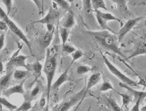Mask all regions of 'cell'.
I'll return each instance as SVG.
<instances>
[{"label":"cell","instance_id":"cell-1","mask_svg":"<svg viewBox=\"0 0 146 111\" xmlns=\"http://www.w3.org/2000/svg\"><path fill=\"white\" fill-rule=\"evenodd\" d=\"M88 33L103 49L125 58V55L119 47L118 40L115 35L111 33V32L107 30L89 31Z\"/></svg>","mask_w":146,"mask_h":111},{"label":"cell","instance_id":"cell-2","mask_svg":"<svg viewBox=\"0 0 146 111\" xmlns=\"http://www.w3.org/2000/svg\"><path fill=\"white\" fill-rule=\"evenodd\" d=\"M57 65V54L51 53L49 49H46V56L45 65L43 71L45 73L47 80V104H48L50 100V95L52 81L55 74V70Z\"/></svg>","mask_w":146,"mask_h":111},{"label":"cell","instance_id":"cell-3","mask_svg":"<svg viewBox=\"0 0 146 111\" xmlns=\"http://www.w3.org/2000/svg\"><path fill=\"white\" fill-rule=\"evenodd\" d=\"M0 17L1 18L3 21H4L8 27L10 29V30L16 35L19 39L21 40L23 42L27 45L28 49L30 50V52L31 53V55H33V50L32 47H31L30 42L26 35L24 34V33L22 31V30L19 28L17 25H16L13 21L10 18H9L8 15L6 14V13L5 12L3 8L0 6Z\"/></svg>","mask_w":146,"mask_h":111},{"label":"cell","instance_id":"cell-4","mask_svg":"<svg viewBox=\"0 0 146 111\" xmlns=\"http://www.w3.org/2000/svg\"><path fill=\"white\" fill-rule=\"evenodd\" d=\"M85 87L73 96H70L63 101L58 105L54 107L52 111H68L70 109L74 106L80 100H82L85 97Z\"/></svg>","mask_w":146,"mask_h":111},{"label":"cell","instance_id":"cell-5","mask_svg":"<svg viewBox=\"0 0 146 111\" xmlns=\"http://www.w3.org/2000/svg\"><path fill=\"white\" fill-rule=\"evenodd\" d=\"M101 55L102 56V58L104 60L105 64L106 65L107 67L109 68V71L112 73V74L116 76V77L118 78L120 81H121L120 82L125 84L131 87H135L138 86V85L137 84V82L132 80L131 78H130L129 77H127V76H126L125 75L123 74V73L120 72L115 65L112 64V63L110 62V60L107 58V57L106 55H104L103 53H101Z\"/></svg>","mask_w":146,"mask_h":111},{"label":"cell","instance_id":"cell-6","mask_svg":"<svg viewBox=\"0 0 146 111\" xmlns=\"http://www.w3.org/2000/svg\"><path fill=\"white\" fill-rule=\"evenodd\" d=\"M143 17H140L134 19H130L124 25H123L119 32L117 33L118 42H121L123 39H124V37L126 36V35L131 31L132 28L135 26V25L139 23L143 18Z\"/></svg>","mask_w":146,"mask_h":111},{"label":"cell","instance_id":"cell-7","mask_svg":"<svg viewBox=\"0 0 146 111\" xmlns=\"http://www.w3.org/2000/svg\"><path fill=\"white\" fill-rule=\"evenodd\" d=\"M29 57L30 56H25L22 55L12 57L9 62L6 64V69L9 70H11L14 67L23 66V67L26 68L28 71H30L29 65L25 63V60L29 58Z\"/></svg>","mask_w":146,"mask_h":111},{"label":"cell","instance_id":"cell-8","mask_svg":"<svg viewBox=\"0 0 146 111\" xmlns=\"http://www.w3.org/2000/svg\"><path fill=\"white\" fill-rule=\"evenodd\" d=\"M60 13L58 9H55L52 6H51L49 9L48 13L45 17L33 22V23H42V24H53L55 25L56 21L58 20Z\"/></svg>","mask_w":146,"mask_h":111},{"label":"cell","instance_id":"cell-9","mask_svg":"<svg viewBox=\"0 0 146 111\" xmlns=\"http://www.w3.org/2000/svg\"><path fill=\"white\" fill-rule=\"evenodd\" d=\"M27 78H25V80H23V82L20 83V84H18L15 86L10 87L9 88H6L4 91H3L2 95L4 96L9 97L12 94H23L25 93V90L23 88V84L25 83V80Z\"/></svg>","mask_w":146,"mask_h":111},{"label":"cell","instance_id":"cell-10","mask_svg":"<svg viewBox=\"0 0 146 111\" xmlns=\"http://www.w3.org/2000/svg\"><path fill=\"white\" fill-rule=\"evenodd\" d=\"M70 66H69L59 76L58 79H57V80L52 85V87H51V90L58 91L59 90L60 86H61V85L63 83H65V82L68 81L70 80L69 76L68 75V70H69Z\"/></svg>","mask_w":146,"mask_h":111},{"label":"cell","instance_id":"cell-11","mask_svg":"<svg viewBox=\"0 0 146 111\" xmlns=\"http://www.w3.org/2000/svg\"><path fill=\"white\" fill-rule=\"evenodd\" d=\"M75 24V20L74 17V13L67 12L65 17L62 18L60 21V27L69 29L74 26Z\"/></svg>","mask_w":146,"mask_h":111},{"label":"cell","instance_id":"cell-12","mask_svg":"<svg viewBox=\"0 0 146 111\" xmlns=\"http://www.w3.org/2000/svg\"><path fill=\"white\" fill-rule=\"evenodd\" d=\"M101 80V74L100 72L94 73L92 75L88 78L87 85L85 86V95H86L87 92L90 90L92 88L94 87L95 85H97L100 82Z\"/></svg>","mask_w":146,"mask_h":111},{"label":"cell","instance_id":"cell-13","mask_svg":"<svg viewBox=\"0 0 146 111\" xmlns=\"http://www.w3.org/2000/svg\"><path fill=\"white\" fill-rule=\"evenodd\" d=\"M54 31H48L43 35L40 40V45L43 49H46L48 48L51 42L53 39Z\"/></svg>","mask_w":146,"mask_h":111},{"label":"cell","instance_id":"cell-14","mask_svg":"<svg viewBox=\"0 0 146 111\" xmlns=\"http://www.w3.org/2000/svg\"><path fill=\"white\" fill-rule=\"evenodd\" d=\"M119 84L120 87L125 88V89L127 90V91H129V92H131L133 95V96L134 97V99L135 101L137 100L138 99V98L139 97H142L143 98V99H144L146 96V93L144 91L142 92V91L136 90L134 89V88H133V87H130L127 84L122 83V82H119Z\"/></svg>","mask_w":146,"mask_h":111},{"label":"cell","instance_id":"cell-15","mask_svg":"<svg viewBox=\"0 0 146 111\" xmlns=\"http://www.w3.org/2000/svg\"><path fill=\"white\" fill-rule=\"evenodd\" d=\"M94 11L97 13L98 15H99L100 17L102 18L105 21L107 22L109 21H118L120 24L123 25L122 21L120 20L119 18L115 17L113 15L110 13H104L100 10H98V9H96V10H94Z\"/></svg>","mask_w":146,"mask_h":111},{"label":"cell","instance_id":"cell-16","mask_svg":"<svg viewBox=\"0 0 146 111\" xmlns=\"http://www.w3.org/2000/svg\"><path fill=\"white\" fill-rule=\"evenodd\" d=\"M146 53V44L145 42H144L141 43V44H139L138 47H137V49L135 50V51L133 52L132 54L128 56L127 58H126V60H129L131 58H134V57H135L139 55H144Z\"/></svg>","mask_w":146,"mask_h":111},{"label":"cell","instance_id":"cell-17","mask_svg":"<svg viewBox=\"0 0 146 111\" xmlns=\"http://www.w3.org/2000/svg\"><path fill=\"white\" fill-rule=\"evenodd\" d=\"M13 72H9L7 74L0 78V90H5L8 87L11 80Z\"/></svg>","mask_w":146,"mask_h":111},{"label":"cell","instance_id":"cell-18","mask_svg":"<svg viewBox=\"0 0 146 111\" xmlns=\"http://www.w3.org/2000/svg\"><path fill=\"white\" fill-rule=\"evenodd\" d=\"M52 1L54 3H55L56 5H58L60 8L65 10L66 12L74 13L70 3L67 1H66V0H52Z\"/></svg>","mask_w":146,"mask_h":111},{"label":"cell","instance_id":"cell-19","mask_svg":"<svg viewBox=\"0 0 146 111\" xmlns=\"http://www.w3.org/2000/svg\"><path fill=\"white\" fill-rule=\"evenodd\" d=\"M92 8L94 10L98 9H103L104 10L108 11V8H107L106 3L104 0H90Z\"/></svg>","mask_w":146,"mask_h":111},{"label":"cell","instance_id":"cell-20","mask_svg":"<svg viewBox=\"0 0 146 111\" xmlns=\"http://www.w3.org/2000/svg\"><path fill=\"white\" fill-rule=\"evenodd\" d=\"M96 17L97 20V22L98 23V24H99L100 27L102 29V30H107L111 33H115L112 29H111V28H110L109 27H108L107 22L106 21H105L97 13H96Z\"/></svg>","mask_w":146,"mask_h":111},{"label":"cell","instance_id":"cell-21","mask_svg":"<svg viewBox=\"0 0 146 111\" xmlns=\"http://www.w3.org/2000/svg\"><path fill=\"white\" fill-rule=\"evenodd\" d=\"M29 68L30 71H33L36 75H39L41 74V72H42V65L41 64L38 60H37V61L35 62L33 64L30 65V66H29Z\"/></svg>","mask_w":146,"mask_h":111},{"label":"cell","instance_id":"cell-22","mask_svg":"<svg viewBox=\"0 0 146 111\" xmlns=\"http://www.w3.org/2000/svg\"><path fill=\"white\" fill-rule=\"evenodd\" d=\"M28 75V70H17L13 73V77L17 80H23V78H26Z\"/></svg>","mask_w":146,"mask_h":111},{"label":"cell","instance_id":"cell-23","mask_svg":"<svg viewBox=\"0 0 146 111\" xmlns=\"http://www.w3.org/2000/svg\"><path fill=\"white\" fill-rule=\"evenodd\" d=\"M59 33L60 36L61 37L62 41V45H64V44L66 43L67 42V40L68 39V30L66 28H63L62 27H59Z\"/></svg>","mask_w":146,"mask_h":111},{"label":"cell","instance_id":"cell-24","mask_svg":"<svg viewBox=\"0 0 146 111\" xmlns=\"http://www.w3.org/2000/svg\"><path fill=\"white\" fill-rule=\"evenodd\" d=\"M106 100L108 104L110 106L113 111H122V109L117 104L116 101L112 97H106Z\"/></svg>","mask_w":146,"mask_h":111},{"label":"cell","instance_id":"cell-25","mask_svg":"<svg viewBox=\"0 0 146 111\" xmlns=\"http://www.w3.org/2000/svg\"><path fill=\"white\" fill-rule=\"evenodd\" d=\"M116 92H117V93L118 94L119 96H121V97H122V107L127 106L129 104V103L132 101L131 96H129V95H127V94H122L120 92H117V91H116Z\"/></svg>","mask_w":146,"mask_h":111},{"label":"cell","instance_id":"cell-26","mask_svg":"<svg viewBox=\"0 0 146 111\" xmlns=\"http://www.w3.org/2000/svg\"><path fill=\"white\" fill-rule=\"evenodd\" d=\"M108 90H112L113 91H116L114 89L112 85L111 84L109 80H106L103 82V84L101 85L100 88V92H106Z\"/></svg>","mask_w":146,"mask_h":111},{"label":"cell","instance_id":"cell-27","mask_svg":"<svg viewBox=\"0 0 146 111\" xmlns=\"http://www.w3.org/2000/svg\"><path fill=\"white\" fill-rule=\"evenodd\" d=\"M62 52L68 53V54H72V53H74L75 51L77 50V49H76L74 46L69 45V44L67 43H65L64 45H62Z\"/></svg>","mask_w":146,"mask_h":111},{"label":"cell","instance_id":"cell-28","mask_svg":"<svg viewBox=\"0 0 146 111\" xmlns=\"http://www.w3.org/2000/svg\"><path fill=\"white\" fill-rule=\"evenodd\" d=\"M32 107V105H31V103L30 100H27L25 101V102L21 104V106L17 108L15 110L16 111H28L30 110Z\"/></svg>","mask_w":146,"mask_h":111},{"label":"cell","instance_id":"cell-29","mask_svg":"<svg viewBox=\"0 0 146 111\" xmlns=\"http://www.w3.org/2000/svg\"><path fill=\"white\" fill-rule=\"evenodd\" d=\"M92 70V68L87 65H80L77 68V73L78 75H84Z\"/></svg>","mask_w":146,"mask_h":111},{"label":"cell","instance_id":"cell-30","mask_svg":"<svg viewBox=\"0 0 146 111\" xmlns=\"http://www.w3.org/2000/svg\"><path fill=\"white\" fill-rule=\"evenodd\" d=\"M84 56V53L82 51L80 50H77L75 51L74 53H72V61L71 62V65L73 64L76 60L80 59L81 57Z\"/></svg>","mask_w":146,"mask_h":111},{"label":"cell","instance_id":"cell-31","mask_svg":"<svg viewBox=\"0 0 146 111\" xmlns=\"http://www.w3.org/2000/svg\"><path fill=\"white\" fill-rule=\"evenodd\" d=\"M110 1L115 3L120 8L125 9V11H128L127 6V0H110Z\"/></svg>","mask_w":146,"mask_h":111},{"label":"cell","instance_id":"cell-32","mask_svg":"<svg viewBox=\"0 0 146 111\" xmlns=\"http://www.w3.org/2000/svg\"><path fill=\"white\" fill-rule=\"evenodd\" d=\"M1 1L6 6V10H7V14L8 16L10 14L12 9V5H13V1L12 0H1Z\"/></svg>","mask_w":146,"mask_h":111},{"label":"cell","instance_id":"cell-33","mask_svg":"<svg viewBox=\"0 0 146 111\" xmlns=\"http://www.w3.org/2000/svg\"><path fill=\"white\" fill-rule=\"evenodd\" d=\"M82 3L84 5V8L87 13H90L92 10L91 6V1L90 0H82Z\"/></svg>","mask_w":146,"mask_h":111},{"label":"cell","instance_id":"cell-34","mask_svg":"<svg viewBox=\"0 0 146 111\" xmlns=\"http://www.w3.org/2000/svg\"><path fill=\"white\" fill-rule=\"evenodd\" d=\"M144 99L142 97H139L138 98V99L135 101V104L134 106L132 107V109H131V111H140L139 110V106H140V104L142 100H143Z\"/></svg>","mask_w":146,"mask_h":111},{"label":"cell","instance_id":"cell-35","mask_svg":"<svg viewBox=\"0 0 146 111\" xmlns=\"http://www.w3.org/2000/svg\"><path fill=\"white\" fill-rule=\"evenodd\" d=\"M39 92H40V87L39 85H36V86L33 88V90L31 91L30 96L31 98H33L35 97H36L37 95L39 94Z\"/></svg>","mask_w":146,"mask_h":111},{"label":"cell","instance_id":"cell-36","mask_svg":"<svg viewBox=\"0 0 146 111\" xmlns=\"http://www.w3.org/2000/svg\"><path fill=\"white\" fill-rule=\"evenodd\" d=\"M5 33H3L1 35H0V51L3 48L5 45Z\"/></svg>","mask_w":146,"mask_h":111},{"label":"cell","instance_id":"cell-37","mask_svg":"<svg viewBox=\"0 0 146 111\" xmlns=\"http://www.w3.org/2000/svg\"><path fill=\"white\" fill-rule=\"evenodd\" d=\"M8 28V26L4 21H0V30L2 31H6Z\"/></svg>","mask_w":146,"mask_h":111},{"label":"cell","instance_id":"cell-38","mask_svg":"<svg viewBox=\"0 0 146 111\" xmlns=\"http://www.w3.org/2000/svg\"><path fill=\"white\" fill-rule=\"evenodd\" d=\"M138 77L139 78V82H137V84L138 85H142V86H144L145 87V80L144 78H142V77H141L140 76L138 75Z\"/></svg>","mask_w":146,"mask_h":111},{"label":"cell","instance_id":"cell-39","mask_svg":"<svg viewBox=\"0 0 146 111\" xmlns=\"http://www.w3.org/2000/svg\"><path fill=\"white\" fill-rule=\"evenodd\" d=\"M46 105V99L45 98L42 97L40 101V107L41 109H43Z\"/></svg>","mask_w":146,"mask_h":111},{"label":"cell","instance_id":"cell-40","mask_svg":"<svg viewBox=\"0 0 146 111\" xmlns=\"http://www.w3.org/2000/svg\"><path fill=\"white\" fill-rule=\"evenodd\" d=\"M32 1L34 2L35 4L36 5L38 9V10L40 11H41V4L39 1V0H32Z\"/></svg>","mask_w":146,"mask_h":111},{"label":"cell","instance_id":"cell-41","mask_svg":"<svg viewBox=\"0 0 146 111\" xmlns=\"http://www.w3.org/2000/svg\"><path fill=\"white\" fill-rule=\"evenodd\" d=\"M3 62L1 61H0V74H3Z\"/></svg>","mask_w":146,"mask_h":111},{"label":"cell","instance_id":"cell-42","mask_svg":"<svg viewBox=\"0 0 146 111\" xmlns=\"http://www.w3.org/2000/svg\"><path fill=\"white\" fill-rule=\"evenodd\" d=\"M44 111H48V104H47V106H46L45 109H44Z\"/></svg>","mask_w":146,"mask_h":111},{"label":"cell","instance_id":"cell-43","mask_svg":"<svg viewBox=\"0 0 146 111\" xmlns=\"http://www.w3.org/2000/svg\"><path fill=\"white\" fill-rule=\"evenodd\" d=\"M67 1L69 3H74V0H67Z\"/></svg>","mask_w":146,"mask_h":111},{"label":"cell","instance_id":"cell-44","mask_svg":"<svg viewBox=\"0 0 146 111\" xmlns=\"http://www.w3.org/2000/svg\"><path fill=\"white\" fill-rule=\"evenodd\" d=\"M91 109H92V106L90 105L89 106V107H88V109L87 110V111H91Z\"/></svg>","mask_w":146,"mask_h":111},{"label":"cell","instance_id":"cell-45","mask_svg":"<svg viewBox=\"0 0 146 111\" xmlns=\"http://www.w3.org/2000/svg\"><path fill=\"white\" fill-rule=\"evenodd\" d=\"M15 111H16V110H15Z\"/></svg>","mask_w":146,"mask_h":111}]
</instances>
